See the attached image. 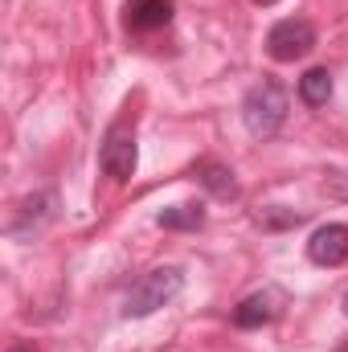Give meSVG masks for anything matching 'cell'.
Listing matches in <instances>:
<instances>
[{
    "label": "cell",
    "instance_id": "obj_1",
    "mask_svg": "<svg viewBox=\"0 0 348 352\" xmlns=\"http://www.w3.org/2000/svg\"><path fill=\"white\" fill-rule=\"evenodd\" d=\"M287 111H291L287 90L279 87V82H270V78L259 82V87H250L246 98H242V123H246V131L259 135V140L279 135V127L287 123Z\"/></svg>",
    "mask_w": 348,
    "mask_h": 352
},
{
    "label": "cell",
    "instance_id": "obj_2",
    "mask_svg": "<svg viewBox=\"0 0 348 352\" xmlns=\"http://www.w3.org/2000/svg\"><path fill=\"white\" fill-rule=\"evenodd\" d=\"M180 287H184V274H180L176 266H156V270H148V274L127 291L123 316H127V320H144V316L168 307L176 295H180Z\"/></svg>",
    "mask_w": 348,
    "mask_h": 352
},
{
    "label": "cell",
    "instance_id": "obj_3",
    "mask_svg": "<svg viewBox=\"0 0 348 352\" xmlns=\"http://www.w3.org/2000/svg\"><path fill=\"white\" fill-rule=\"evenodd\" d=\"M312 50H316V29H312L307 21H299V16L279 21V25L266 33V54H270L274 62H299V58H307Z\"/></svg>",
    "mask_w": 348,
    "mask_h": 352
},
{
    "label": "cell",
    "instance_id": "obj_4",
    "mask_svg": "<svg viewBox=\"0 0 348 352\" xmlns=\"http://www.w3.org/2000/svg\"><path fill=\"white\" fill-rule=\"evenodd\" d=\"M135 160H140V152H135V131H131L127 123H115V127L107 131V140H102V152H98L102 173L111 176V180H131Z\"/></svg>",
    "mask_w": 348,
    "mask_h": 352
},
{
    "label": "cell",
    "instance_id": "obj_5",
    "mask_svg": "<svg viewBox=\"0 0 348 352\" xmlns=\"http://www.w3.org/2000/svg\"><path fill=\"white\" fill-rule=\"evenodd\" d=\"M283 303H287V299H283V291H274V287L254 291V295H246V299L234 307V324H238V328H262V324L279 320Z\"/></svg>",
    "mask_w": 348,
    "mask_h": 352
},
{
    "label": "cell",
    "instance_id": "obj_6",
    "mask_svg": "<svg viewBox=\"0 0 348 352\" xmlns=\"http://www.w3.org/2000/svg\"><path fill=\"white\" fill-rule=\"evenodd\" d=\"M307 258L316 266H340L348 258V226H320L307 242Z\"/></svg>",
    "mask_w": 348,
    "mask_h": 352
},
{
    "label": "cell",
    "instance_id": "obj_7",
    "mask_svg": "<svg viewBox=\"0 0 348 352\" xmlns=\"http://www.w3.org/2000/svg\"><path fill=\"white\" fill-rule=\"evenodd\" d=\"M123 21H127V29H135V33L164 29V25L173 21V0H127V4H123Z\"/></svg>",
    "mask_w": 348,
    "mask_h": 352
},
{
    "label": "cell",
    "instance_id": "obj_8",
    "mask_svg": "<svg viewBox=\"0 0 348 352\" xmlns=\"http://www.w3.org/2000/svg\"><path fill=\"white\" fill-rule=\"evenodd\" d=\"M299 98L307 102V107H324L328 98H332V74L328 70H307L303 78H299Z\"/></svg>",
    "mask_w": 348,
    "mask_h": 352
},
{
    "label": "cell",
    "instance_id": "obj_9",
    "mask_svg": "<svg viewBox=\"0 0 348 352\" xmlns=\"http://www.w3.org/2000/svg\"><path fill=\"white\" fill-rule=\"evenodd\" d=\"M197 180L213 192V197H234V173L217 160H201L197 164Z\"/></svg>",
    "mask_w": 348,
    "mask_h": 352
},
{
    "label": "cell",
    "instance_id": "obj_10",
    "mask_svg": "<svg viewBox=\"0 0 348 352\" xmlns=\"http://www.w3.org/2000/svg\"><path fill=\"white\" fill-rule=\"evenodd\" d=\"M156 221H160L164 230H197V226L205 221V213H201V205H173V209H164Z\"/></svg>",
    "mask_w": 348,
    "mask_h": 352
},
{
    "label": "cell",
    "instance_id": "obj_11",
    "mask_svg": "<svg viewBox=\"0 0 348 352\" xmlns=\"http://www.w3.org/2000/svg\"><path fill=\"white\" fill-rule=\"evenodd\" d=\"M8 352H37V349H33V340H17Z\"/></svg>",
    "mask_w": 348,
    "mask_h": 352
},
{
    "label": "cell",
    "instance_id": "obj_12",
    "mask_svg": "<svg viewBox=\"0 0 348 352\" xmlns=\"http://www.w3.org/2000/svg\"><path fill=\"white\" fill-rule=\"evenodd\" d=\"M254 4H274V0H254Z\"/></svg>",
    "mask_w": 348,
    "mask_h": 352
},
{
    "label": "cell",
    "instance_id": "obj_13",
    "mask_svg": "<svg viewBox=\"0 0 348 352\" xmlns=\"http://www.w3.org/2000/svg\"><path fill=\"white\" fill-rule=\"evenodd\" d=\"M345 316H348V295H345Z\"/></svg>",
    "mask_w": 348,
    "mask_h": 352
}]
</instances>
